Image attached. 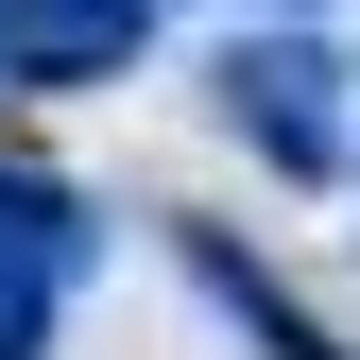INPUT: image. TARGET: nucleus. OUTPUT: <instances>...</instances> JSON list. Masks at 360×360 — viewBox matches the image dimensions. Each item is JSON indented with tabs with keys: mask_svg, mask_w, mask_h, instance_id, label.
<instances>
[{
	"mask_svg": "<svg viewBox=\"0 0 360 360\" xmlns=\"http://www.w3.org/2000/svg\"><path fill=\"white\" fill-rule=\"evenodd\" d=\"M172 275H189V292H206V309H223V326H240V343H257V360H343V343H326V326H309V309H292L275 275H257V257H240V240H223V223H189V240H172Z\"/></svg>",
	"mask_w": 360,
	"mask_h": 360,
	"instance_id": "20e7f679",
	"label": "nucleus"
},
{
	"mask_svg": "<svg viewBox=\"0 0 360 360\" xmlns=\"http://www.w3.org/2000/svg\"><path fill=\"white\" fill-rule=\"evenodd\" d=\"M155 0H0V86H103L138 69Z\"/></svg>",
	"mask_w": 360,
	"mask_h": 360,
	"instance_id": "7ed1b4c3",
	"label": "nucleus"
},
{
	"mask_svg": "<svg viewBox=\"0 0 360 360\" xmlns=\"http://www.w3.org/2000/svg\"><path fill=\"white\" fill-rule=\"evenodd\" d=\"M69 275H86V206L52 189V172L0 155V360L52 343V292H69Z\"/></svg>",
	"mask_w": 360,
	"mask_h": 360,
	"instance_id": "f03ea898",
	"label": "nucleus"
},
{
	"mask_svg": "<svg viewBox=\"0 0 360 360\" xmlns=\"http://www.w3.org/2000/svg\"><path fill=\"white\" fill-rule=\"evenodd\" d=\"M343 52H326V34H240V52H223V120H240V138L257 155H275L292 172V189H326V172L360 155V120H343Z\"/></svg>",
	"mask_w": 360,
	"mask_h": 360,
	"instance_id": "f257e3e1",
	"label": "nucleus"
}]
</instances>
